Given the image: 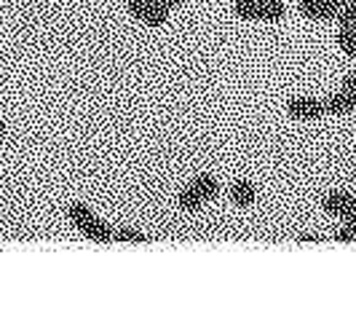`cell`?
I'll return each mask as SVG.
<instances>
[{
	"label": "cell",
	"mask_w": 356,
	"mask_h": 311,
	"mask_svg": "<svg viewBox=\"0 0 356 311\" xmlns=\"http://www.w3.org/2000/svg\"><path fill=\"white\" fill-rule=\"evenodd\" d=\"M6 143V121H3V115H0V145Z\"/></svg>",
	"instance_id": "obj_17"
},
{
	"label": "cell",
	"mask_w": 356,
	"mask_h": 311,
	"mask_svg": "<svg viewBox=\"0 0 356 311\" xmlns=\"http://www.w3.org/2000/svg\"><path fill=\"white\" fill-rule=\"evenodd\" d=\"M156 3H161V6H166V8H172V11H175V8L179 6V0H156Z\"/></svg>",
	"instance_id": "obj_16"
},
{
	"label": "cell",
	"mask_w": 356,
	"mask_h": 311,
	"mask_svg": "<svg viewBox=\"0 0 356 311\" xmlns=\"http://www.w3.org/2000/svg\"><path fill=\"white\" fill-rule=\"evenodd\" d=\"M338 22H340V27H354L356 30V0L346 3V6L340 8Z\"/></svg>",
	"instance_id": "obj_12"
},
{
	"label": "cell",
	"mask_w": 356,
	"mask_h": 311,
	"mask_svg": "<svg viewBox=\"0 0 356 311\" xmlns=\"http://www.w3.org/2000/svg\"><path fill=\"white\" fill-rule=\"evenodd\" d=\"M356 237V228L351 225V223H346L340 231H335V241H340V244H348V241H354Z\"/></svg>",
	"instance_id": "obj_13"
},
{
	"label": "cell",
	"mask_w": 356,
	"mask_h": 311,
	"mask_svg": "<svg viewBox=\"0 0 356 311\" xmlns=\"http://www.w3.org/2000/svg\"><path fill=\"white\" fill-rule=\"evenodd\" d=\"M298 11L305 19H311V22H332L340 14V8L335 3H330V0H303L298 6Z\"/></svg>",
	"instance_id": "obj_7"
},
{
	"label": "cell",
	"mask_w": 356,
	"mask_h": 311,
	"mask_svg": "<svg viewBox=\"0 0 356 311\" xmlns=\"http://www.w3.org/2000/svg\"><path fill=\"white\" fill-rule=\"evenodd\" d=\"M346 223H351V225H354V228H356V207H354V209H351V215L346 218Z\"/></svg>",
	"instance_id": "obj_18"
},
{
	"label": "cell",
	"mask_w": 356,
	"mask_h": 311,
	"mask_svg": "<svg viewBox=\"0 0 356 311\" xmlns=\"http://www.w3.org/2000/svg\"><path fill=\"white\" fill-rule=\"evenodd\" d=\"M126 8H129L131 17L140 19L147 27H161V24H166V19L172 14V8L161 6L156 0H129Z\"/></svg>",
	"instance_id": "obj_4"
},
{
	"label": "cell",
	"mask_w": 356,
	"mask_h": 311,
	"mask_svg": "<svg viewBox=\"0 0 356 311\" xmlns=\"http://www.w3.org/2000/svg\"><path fill=\"white\" fill-rule=\"evenodd\" d=\"M335 40H338V46H340V51H343V54L356 59V30L354 27H340Z\"/></svg>",
	"instance_id": "obj_11"
},
{
	"label": "cell",
	"mask_w": 356,
	"mask_h": 311,
	"mask_svg": "<svg viewBox=\"0 0 356 311\" xmlns=\"http://www.w3.org/2000/svg\"><path fill=\"white\" fill-rule=\"evenodd\" d=\"M324 108H327V113H332V115H348V113L356 110V94L340 89V92L330 94L324 99Z\"/></svg>",
	"instance_id": "obj_8"
},
{
	"label": "cell",
	"mask_w": 356,
	"mask_h": 311,
	"mask_svg": "<svg viewBox=\"0 0 356 311\" xmlns=\"http://www.w3.org/2000/svg\"><path fill=\"white\" fill-rule=\"evenodd\" d=\"M220 193V183L214 175H198L191 180V185L179 193V209L182 212H198L204 204Z\"/></svg>",
	"instance_id": "obj_2"
},
{
	"label": "cell",
	"mask_w": 356,
	"mask_h": 311,
	"mask_svg": "<svg viewBox=\"0 0 356 311\" xmlns=\"http://www.w3.org/2000/svg\"><path fill=\"white\" fill-rule=\"evenodd\" d=\"M231 199L236 207H241V209H250L254 199H257V191H254V185L250 180H236L231 185Z\"/></svg>",
	"instance_id": "obj_9"
},
{
	"label": "cell",
	"mask_w": 356,
	"mask_h": 311,
	"mask_svg": "<svg viewBox=\"0 0 356 311\" xmlns=\"http://www.w3.org/2000/svg\"><path fill=\"white\" fill-rule=\"evenodd\" d=\"M67 218L89 241H97V244H110L113 241V225H107L105 220L83 202H72L67 207Z\"/></svg>",
	"instance_id": "obj_1"
},
{
	"label": "cell",
	"mask_w": 356,
	"mask_h": 311,
	"mask_svg": "<svg viewBox=\"0 0 356 311\" xmlns=\"http://www.w3.org/2000/svg\"><path fill=\"white\" fill-rule=\"evenodd\" d=\"M286 113L295 121H319L321 115L327 113L324 99H314V97H292L286 102Z\"/></svg>",
	"instance_id": "obj_5"
},
{
	"label": "cell",
	"mask_w": 356,
	"mask_h": 311,
	"mask_svg": "<svg viewBox=\"0 0 356 311\" xmlns=\"http://www.w3.org/2000/svg\"><path fill=\"white\" fill-rule=\"evenodd\" d=\"M233 17L247 22H282L286 8L282 0H238L233 3Z\"/></svg>",
	"instance_id": "obj_3"
},
{
	"label": "cell",
	"mask_w": 356,
	"mask_h": 311,
	"mask_svg": "<svg viewBox=\"0 0 356 311\" xmlns=\"http://www.w3.org/2000/svg\"><path fill=\"white\" fill-rule=\"evenodd\" d=\"M113 241H121V244H147L150 237L143 234V231H137V228H131V225H118V228H113Z\"/></svg>",
	"instance_id": "obj_10"
},
{
	"label": "cell",
	"mask_w": 356,
	"mask_h": 311,
	"mask_svg": "<svg viewBox=\"0 0 356 311\" xmlns=\"http://www.w3.org/2000/svg\"><path fill=\"white\" fill-rule=\"evenodd\" d=\"M340 89H346V92L356 94V70H354V73H348L346 78H343V86H340Z\"/></svg>",
	"instance_id": "obj_14"
},
{
	"label": "cell",
	"mask_w": 356,
	"mask_h": 311,
	"mask_svg": "<svg viewBox=\"0 0 356 311\" xmlns=\"http://www.w3.org/2000/svg\"><path fill=\"white\" fill-rule=\"evenodd\" d=\"M356 207V199L348 193V191H330L324 199H321V209L327 215H335V218H348L351 209Z\"/></svg>",
	"instance_id": "obj_6"
},
{
	"label": "cell",
	"mask_w": 356,
	"mask_h": 311,
	"mask_svg": "<svg viewBox=\"0 0 356 311\" xmlns=\"http://www.w3.org/2000/svg\"><path fill=\"white\" fill-rule=\"evenodd\" d=\"M298 241H314V244H321L324 239H321V237H314V234H303V237H298Z\"/></svg>",
	"instance_id": "obj_15"
}]
</instances>
